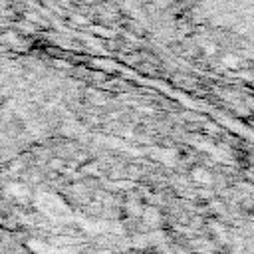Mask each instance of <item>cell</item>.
Masks as SVG:
<instances>
[]
</instances>
